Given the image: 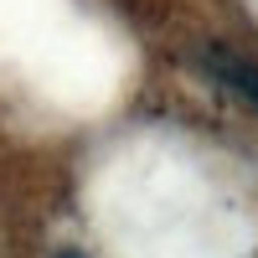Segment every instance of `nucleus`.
Returning <instances> with one entry per match:
<instances>
[{
    "label": "nucleus",
    "instance_id": "f257e3e1",
    "mask_svg": "<svg viewBox=\"0 0 258 258\" xmlns=\"http://www.w3.org/2000/svg\"><path fill=\"white\" fill-rule=\"evenodd\" d=\"M202 68L212 73V78H222L232 93H243L253 109H258V68L248 57H238V52H222V47H212L207 57H202Z\"/></svg>",
    "mask_w": 258,
    "mask_h": 258
},
{
    "label": "nucleus",
    "instance_id": "f03ea898",
    "mask_svg": "<svg viewBox=\"0 0 258 258\" xmlns=\"http://www.w3.org/2000/svg\"><path fill=\"white\" fill-rule=\"evenodd\" d=\"M57 258H83V253H57Z\"/></svg>",
    "mask_w": 258,
    "mask_h": 258
}]
</instances>
